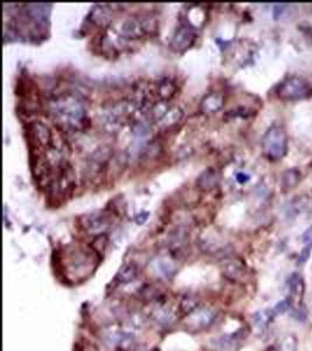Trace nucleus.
Wrapping results in <instances>:
<instances>
[{
    "mask_svg": "<svg viewBox=\"0 0 312 351\" xmlns=\"http://www.w3.org/2000/svg\"><path fill=\"white\" fill-rule=\"evenodd\" d=\"M56 124L67 130H77L86 124V108L79 98L65 95L55 98L50 104Z\"/></svg>",
    "mask_w": 312,
    "mask_h": 351,
    "instance_id": "f257e3e1",
    "label": "nucleus"
},
{
    "mask_svg": "<svg viewBox=\"0 0 312 351\" xmlns=\"http://www.w3.org/2000/svg\"><path fill=\"white\" fill-rule=\"evenodd\" d=\"M119 32L122 37L128 40H139L149 35L157 34L158 22L150 16L130 17L123 22Z\"/></svg>",
    "mask_w": 312,
    "mask_h": 351,
    "instance_id": "f03ea898",
    "label": "nucleus"
},
{
    "mask_svg": "<svg viewBox=\"0 0 312 351\" xmlns=\"http://www.w3.org/2000/svg\"><path fill=\"white\" fill-rule=\"evenodd\" d=\"M26 139L29 148V155L45 154L52 148V131L46 124L39 121L29 122L27 124Z\"/></svg>",
    "mask_w": 312,
    "mask_h": 351,
    "instance_id": "7ed1b4c3",
    "label": "nucleus"
},
{
    "mask_svg": "<svg viewBox=\"0 0 312 351\" xmlns=\"http://www.w3.org/2000/svg\"><path fill=\"white\" fill-rule=\"evenodd\" d=\"M262 149L265 156L270 161H280L287 154L288 139L283 128L274 127L267 130L262 140Z\"/></svg>",
    "mask_w": 312,
    "mask_h": 351,
    "instance_id": "20e7f679",
    "label": "nucleus"
},
{
    "mask_svg": "<svg viewBox=\"0 0 312 351\" xmlns=\"http://www.w3.org/2000/svg\"><path fill=\"white\" fill-rule=\"evenodd\" d=\"M276 94L282 100H303L312 95V87L302 77H288L277 87Z\"/></svg>",
    "mask_w": 312,
    "mask_h": 351,
    "instance_id": "39448f33",
    "label": "nucleus"
},
{
    "mask_svg": "<svg viewBox=\"0 0 312 351\" xmlns=\"http://www.w3.org/2000/svg\"><path fill=\"white\" fill-rule=\"evenodd\" d=\"M197 41V29L191 23H182L177 27L170 41V47L176 53H185Z\"/></svg>",
    "mask_w": 312,
    "mask_h": 351,
    "instance_id": "423d86ee",
    "label": "nucleus"
},
{
    "mask_svg": "<svg viewBox=\"0 0 312 351\" xmlns=\"http://www.w3.org/2000/svg\"><path fill=\"white\" fill-rule=\"evenodd\" d=\"M81 223H82L83 229L88 232H98V231L106 230L109 226L110 215L103 211L89 213V214L83 215Z\"/></svg>",
    "mask_w": 312,
    "mask_h": 351,
    "instance_id": "0eeeda50",
    "label": "nucleus"
},
{
    "mask_svg": "<svg viewBox=\"0 0 312 351\" xmlns=\"http://www.w3.org/2000/svg\"><path fill=\"white\" fill-rule=\"evenodd\" d=\"M245 330H238V331L233 332V334L229 335H223L221 337L217 338L214 341L215 347L221 351H235L238 350L240 346H241L242 341L245 340Z\"/></svg>",
    "mask_w": 312,
    "mask_h": 351,
    "instance_id": "6e6552de",
    "label": "nucleus"
},
{
    "mask_svg": "<svg viewBox=\"0 0 312 351\" xmlns=\"http://www.w3.org/2000/svg\"><path fill=\"white\" fill-rule=\"evenodd\" d=\"M87 20L94 26L106 27L109 25L110 20H111V11L107 5L96 4L92 6L91 11L89 12Z\"/></svg>",
    "mask_w": 312,
    "mask_h": 351,
    "instance_id": "1a4fd4ad",
    "label": "nucleus"
},
{
    "mask_svg": "<svg viewBox=\"0 0 312 351\" xmlns=\"http://www.w3.org/2000/svg\"><path fill=\"white\" fill-rule=\"evenodd\" d=\"M224 104V97L219 93H209L200 102L199 109L203 115L218 113Z\"/></svg>",
    "mask_w": 312,
    "mask_h": 351,
    "instance_id": "9d476101",
    "label": "nucleus"
},
{
    "mask_svg": "<svg viewBox=\"0 0 312 351\" xmlns=\"http://www.w3.org/2000/svg\"><path fill=\"white\" fill-rule=\"evenodd\" d=\"M219 182H220V175H219L218 170L208 167L202 171L197 178V187L201 191L208 192L217 187Z\"/></svg>",
    "mask_w": 312,
    "mask_h": 351,
    "instance_id": "9b49d317",
    "label": "nucleus"
},
{
    "mask_svg": "<svg viewBox=\"0 0 312 351\" xmlns=\"http://www.w3.org/2000/svg\"><path fill=\"white\" fill-rule=\"evenodd\" d=\"M215 316V311H213L212 309L208 308H203L198 310L197 313H194L192 316L190 317L191 319V325L194 326V329L199 330V329H203L206 327L211 326L212 322L214 321Z\"/></svg>",
    "mask_w": 312,
    "mask_h": 351,
    "instance_id": "f8f14e48",
    "label": "nucleus"
},
{
    "mask_svg": "<svg viewBox=\"0 0 312 351\" xmlns=\"http://www.w3.org/2000/svg\"><path fill=\"white\" fill-rule=\"evenodd\" d=\"M178 87L175 83V81L169 79V77H164L158 82L157 85V94L160 101H169L171 97L176 95Z\"/></svg>",
    "mask_w": 312,
    "mask_h": 351,
    "instance_id": "ddd939ff",
    "label": "nucleus"
},
{
    "mask_svg": "<svg viewBox=\"0 0 312 351\" xmlns=\"http://www.w3.org/2000/svg\"><path fill=\"white\" fill-rule=\"evenodd\" d=\"M182 116H184V113L179 107H171L157 123L161 128L175 127L176 124H178L181 121Z\"/></svg>",
    "mask_w": 312,
    "mask_h": 351,
    "instance_id": "4468645a",
    "label": "nucleus"
},
{
    "mask_svg": "<svg viewBox=\"0 0 312 351\" xmlns=\"http://www.w3.org/2000/svg\"><path fill=\"white\" fill-rule=\"evenodd\" d=\"M138 275V267L136 263L129 262L127 265L121 267L118 273L116 274V281L118 283H129L134 281Z\"/></svg>",
    "mask_w": 312,
    "mask_h": 351,
    "instance_id": "2eb2a0df",
    "label": "nucleus"
},
{
    "mask_svg": "<svg viewBox=\"0 0 312 351\" xmlns=\"http://www.w3.org/2000/svg\"><path fill=\"white\" fill-rule=\"evenodd\" d=\"M223 274L226 275V278L230 279V280L233 281L240 280L245 274L244 263L240 262L238 260L229 261V262L226 263L223 267Z\"/></svg>",
    "mask_w": 312,
    "mask_h": 351,
    "instance_id": "dca6fc26",
    "label": "nucleus"
},
{
    "mask_svg": "<svg viewBox=\"0 0 312 351\" xmlns=\"http://www.w3.org/2000/svg\"><path fill=\"white\" fill-rule=\"evenodd\" d=\"M287 287L288 289H289L290 296H292V298L301 296V294H303V290H304V282H303L301 275L297 274V273L291 274L289 280L287 282Z\"/></svg>",
    "mask_w": 312,
    "mask_h": 351,
    "instance_id": "f3484780",
    "label": "nucleus"
},
{
    "mask_svg": "<svg viewBox=\"0 0 312 351\" xmlns=\"http://www.w3.org/2000/svg\"><path fill=\"white\" fill-rule=\"evenodd\" d=\"M301 172L297 169H289L282 176V185L284 188H292L298 185L301 181Z\"/></svg>",
    "mask_w": 312,
    "mask_h": 351,
    "instance_id": "a211bd4d",
    "label": "nucleus"
},
{
    "mask_svg": "<svg viewBox=\"0 0 312 351\" xmlns=\"http://www.w3.org/2000/svg\"><path fill=\"white\" fill-rule=\"evenodd\" d=\"M154 269L157 272V274L163 275V277H165V278L172 277L176 272L175 265H173L171 261H167L164 259L156 260L155 265H154Z\"/></svg>",
    "mask_w": 312,
    "mask_h": 351,
    "instance_id": "6ab92c4d",
    "label": "nucleus"
},
{
    "mask_svg": "<svg viewBox=\"0 0 312 351\" xmlns=\"http://www.w3.org/2000/svg\"><path fill=\"white\" fill-rule=\"evenodd\" d=\"M154 317L156 322L163 327H169L171 325H173V322H175V316H173V314H171L169 310L163 308L157 309V310L154 311Z\"/></svg>",
    "mask_w": 312,
    "mask_h": 351,
    "instance_id": "aec40b11",
    "label": "nucleus"
},
{
    "mask_svg": "<svg viewBox=\"0 0 312 351\" xmlns=\"http://www.w3.org/2000/svg\"><path fill=\"white\" fill-rule=\"evenodd\" d=\"M197 307H198V301L196 298H193V296H185V298L181 300V302H180V310H181V313H184L185 315L193 313V311L197 309Z\"/></svg>",
    "mask_w": 312,
    "mask_h": 351,
    "instance_id": "412c9836",
    "label": "nucleus"
},
{
    "mask_svg": "<svg viewBox=\"0 0 312 351\" xmlns=\"http://www.w3.org/2000/svg\"><path fill=\"white\" fill-rule=\"evenodd\" d=\"M291 317L299 321V322H304L308 317V310L302 304H299L298 307H295L291 311Z\"/></svg>",
    "mask_w": 312,
    "mask_h": 351,
    "instance_id": "4be33fe9",
    "label": "nucleus"
},
{
    "mask_svg": "<svg viewBox=\"0 0 312 351\" xmlns=\"http://www.w3.org/2000/svg\"><path fill=\"white\" fill-rule=\"evenodd\" d=\"M140 294H142L144 299L149 300V301H152V300H156L159 296V290L154 286H151V284H148V286L143 288Z\"/></svg>",
    "mask_w": 312,
    "mask_h": 351,
    "instance_id": "5701e85b",
    "label": "nucleus"
},
{
    "mask_svg": "<svg viewBox=\"0 0 312 351\" xmlns=\"http://www.w3.org/2000/svg\"><path fill=\"white\" fill-rule=\"evenodd\" d=\"M282 351H296L297 350V341L296 337L293 335L287 336L284 338V342L282 343Z\"/></svg>",
    "mask_w": 312,
    "mask_h": 351,
    "instance_id": "b1692460",
    "label": "nucleus"
},
{
    "mask_svg": "<svg viewBox=\"0 0 312 351\" xmlns=\"http://www.w3.org/2000/svg\"><path fill=\"white\" fill-rule=\"evenodd\" d=\"M290 301L288 299L286 300H282V301L278 302L277 304L275 305L274 308H272V310H274L275 315H281V314H284L287 313L288 310L290 309Z\"/></svg>",
    "mask_w": 312,
    "mask_h": 351,
    "instance_id": "393cba45",
    "label": "nucleus"
},
{
    "mask_svg": "<svg viewBox=\"0 0 312 351\" xmlns=\"http://www.w3.org/2000/svg\"><path fill=\"white\" fill-rule=\"evenodd\" d=\"M301 239L302 242L305 246H312V226L309 227V229L302 234Z\"/></svg>",
    "mask_w": 312,
    "mask_h": 351,
    "instance_id": "a878e982",
    "label": "nucleus"
},
{
    "mask_svg": "<svg viewBox=\"0 0 312 351\" xmlns=\"http://www.w3.org/2000/svg\"><path fill=\"white\" fill-rule=\"evenodd\" d=\"M310 254H311V246H305V247L302 250L301 254H299V262H305V261H308L309 257H310Z\"/></svg>",
    "mask_w": 312,
    "mask_h": 351,
    "instance_id": "bb28decb",
    "label": "nucleus"
},
{
    "mask_svg": "<svg viewBox=\"0 0 312 351\" xmlns=\"http://www.w3.org/2000/svg\"><path fill=\"white\" fill-rule=\"evenodd\" d=\"M249 179H250V177H249V175H247V173L245 172L236 173V181H238L240 184H245V183H247Z\"/></svg>",
    "mask_w": 312,
    "mask_h": 351,
    "instance_id": "cd10ccee",
    "label": "nucleus"
},
{
    "mask_svg": "<svg viewBox=\"0 0 312 351\" xmlns=\"http://www.w3.org/2000/svg\"><path fill=\"white\" fill-rule=\"evenodd\" d=\"M149 217V213L148 212H143L142 214H138L136 217V221L138 224H144L145 223V220L148 219Z\"/></svg>",
    "mask_w": 312,
    "mask_h": 351,
    "instance_id": "c85d7f7f",
    "label": "nucleus"
},
{
    "mask_svg": "<svg viewBox=\"0 0 312 351\" xmlns=\"http://www.w3.org/2000/svg\"><path fill=\"white\" fill-rule=\"evenodd\" d=\"M267 351H281V350L276 349V348H274V347H272V348H269V349H268V350H267Z\"/></svg>",
    "mask_w": 312,
    "mask_h": 351,
    "instance_id": "c756f323",
    "label": "nucleus"
}]
</instances>
